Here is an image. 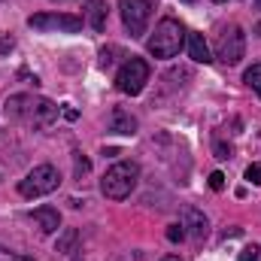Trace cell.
Here are the masks:
<instances>
[{"mask_svg":"<svg viewBox=\"0 0 261 261\" xmlns=\"http://www.w3.org/2000/svg\"><path fill=\"white\" fill-rule=\"evenodd\" d=\"M6 116L12 122H21L28 128H52L58 119V107L46 97H34V94H12L6 100Z\"/></svg>","mask_w":261,"mask_h":261,"instance_id":"obj_1","label":"cell"},{"mask_svg":"<svg viewBox=\"0 0 261 261\" xmlns=\"http://www.w3.org/2000/svg\"><path fill=\"white\" fill-rule=\"evenodd\" d=\"M182 43H186V28H182L176 18L167 15V18H161V21L155 24V34L149 37V55L167 61V58L179 55Z\"/></svg>","mask_w":261,"mask_h":261,"instance_id":"obj_2","label":"cell"},{"mask_svg":"<svg viewBox=\"0 0 261 261\" xmlns=\"http://www.w3.org/2000/svg\"><path fill=\"white\" fill-rule=\"evenodd\" d=\"M137 179H140V167L134 161H119V164H113L103 173L100 192H103V197H110V200H125L137 189Z\"/></svg>","mask_w":261,"mask_h":261,"instance_id":"obj_3","label":"cell"},{"mask_svg":"<svg viewBox=\"0 0 261 261\" xmlns=\"http://www.w3.org/2000/svg\"><path fill=\"white\" fill-rule=\"evenodd\" d=\"M58 186H61V173L52 164H40V167H34L18 182V195L21 197H43V195H52Z\"/></svg>","mask_w":261,"mask_h":261,"instance_id":"obj_4","label":"cell"},{"mask_svg":"<svg viewBox=\"0 0 261 261\" xmlns=\"http://www.w3.org/2000/svg\"><path fill=\"white\" fill-rule=\"evenodd\" d=\"M146 82H149V64L143 61V58H134L130 55L128 61L122 64V70L116 73V88L122 91V94H140L143 88H146Z\"/></svg>","mask_w":261,"mask_h":261,"instance_id":"obj_5","label":"cell"},{"mask_svg":"<svg viewBox=\"0 0 261 261\" xmlns=\"http://www.w3.org/2000/svg\"><path fill=\"white\" fill-rule=\"evenodd\" d=\"M243 52H246V34L237 28V24H228L222 34H219V40H216V58L222 61V64H240V58H243Z\"/></svg>","mask_w":261,"mask_h":261,"instance_id":"obj_6","label":"cell"},{"mask_svg":"<svg viewBox=\"0 0 261 261\" xmlns=\"http://www.w3.org/2000/svg\"><path fill=\"white\" fill-rule=\"evenodd\" d=\"M119 12H122V21H125L130 37H143L146 34L149 15H152V3L149 0H119Z\"/></svg>","mask_w":261,"mask_h":261,"instance_id":"obj_7","label":"cell"},{"mask_svg":"<svg viewBox=\"0 0 261 261\" xmlns=\"http://www.w3.org/2000/svg\"><path fill=\"white\" fill-rule=\"evenodd\" d=\"M28 24L34 31H64V34L82 31V18L79 15H67V12H40V15H31Z\"/></svg>","mask_w":261,"mask_h":261,"instance_id":"obj_8","label":"cell"},{"mask_svg":"<svg viewBox=\"0 0 261 261\" xmlns=\"http://www.w3.org/2000/svg\"><path fill=\"white\" fill-rule=\"evenodd\" d=\"M182 228H186V237H192V240H203L206 231H210V222H206V216H203L200 210L186 206V210H182Z\"/></svg>","mask_w":261,"mask_h":261,"instance_id":"obj_9","label":"cell"},{"mask_svg":"<svg viewBox=\"0 0 261 261\" xmlns=\"http://www.w3.org/2000/svg\"><path fill=\"white\" fill-rule=\"evenodd\" d=\"M31 222H34V228H37L40 234H55L58 225H61V216H58V210H52V206H37V210L31 213Z\"/></svg>","mask_w":261,"mask_h":261,"instance_id":"obj_10","label":"cell"},{"mask_svg":"<svg viewBox=\"0 0 261 261\" xmlns=\"http://www.w3.org/2000/svg\"><path fill=\"white\" fill-rule=\"evenodd\" d=\"M186 49H189V58L197 61V64L213 61V58H210V49H206V43H203V37H200L197 31H186Z\"/></svg>","mask_w":261,"mask_h":261,"instance_id":"obj_11","label":"cell"},{"mask_svg":"<svg viewBox=\"0 0 261 261\" xmlns=\"http://www.w3.org/2000/svg\"><path fill=\"white\" fill-rule=\"evenodd\" d=\"M110 130H113V134H125V137H134V134H137V119L130 116L128 110L116 107V110H113V119H110Z\"/></svg>","mask_w":261,"mask_h":261,"instance_id":"obj_12","label":"cell"},{"mask_svg":"<svg viewBox=\"0 0 261 261\" xmlns=\"http://www.w3.org/2000/svg\"><path fill=\"white\" fill-rule=\"evenodd\" d=\"M88 24L100 34L107 28V3L103 0H88Z\"/></svg>","mask_w":261,"mask_h":261,"instance_id":"obj_13","label":"cell"},{"mask_svg":"<svg viewBox=\"0 0 261 261\" xmlns=\"http://www.w3.org/2000/svg\"><path fill=\"white\" fill-rule=\"evenodd\" d=\"M243 82H246V85H249V88H252V91L261 97V64H252V67H249V70L243 73Z\"/></svg>","mask_w":261,"mask_h":261,"instance_id":"obj_14","label":"cell"},{"mask_svg":"<svg viewBox=\"0 0 261 261\" xmlns=\"http://www.w3.org/2000/svg\"><path fill=\"white\" fill-rule=\"evenodd\" d=\"M76 240H79L76 228H67V231H64V237L58 240V246H55V249H58V252H64V255H70V252H73V246H76Z\"/></svg>","mask_w":261,"mask_h":261,"instance_id":"obj_15","label":"cell"},{"mask_svg":"<svg viewBox=\"0 0 261 261\" xmlns=\"http://www.w3.org/2000/svg\"><path fill=\"white\" fill-rule=\"evenodd\" d=\"M73 167H76V179H82V176L91 170V161H88L82 152H73Z\"/></svg>","mask_w":261,"mask_h":261,"instance_id":"obj_16","label":"cell"},{"mask_svg":"<svg viewBox=\"0 0 261 261\" xmlns=\"http://www.w3.org/2000/svg\"><path fill=\"white\" fill-rule=\"evenodd\" d=\"M167 240H170V243H182V240H186V228H182V222L167 225Z\"/></svg>","mask_w":261,"mask_h":261,"instance_id":"obj_17","label":"cell"},{"mask_svg":"<svg viewBox=\"0 0 261 261\" xmlns=\"http://www.w3.org/2000/svg\"><path fill=\"white\" fill-rule=\"evenodd\" d=\"M246 179H249L252 186H261V164H249V170H246Z\"/></svg>","mask_w":261,"mask_h":261,"instance_id":"obj_18","label":"cell"},{"mask_svg":"<svg viewBox=\"0 0 261 261\" xmlns=\"http://www.w3.org/2000/svg\"><path fill=\"white\" fill-rule=\"evenodd\" d=\"M210 189H213V192H222V189H225V176H222L219 170L210 173Z\"/></svg>","mask_w":261,"mask_h":261,"instance_id":"obj_19","label":"cell"},{"mask_svg":"<svg viewBox=\"0 0 261 261\" xmlns=\"http://www.w3.org/2000/svg\"><path fill=\"white\" fill-rule=\"evenodd\" d=\"M216 158H222V161H228V158H231V146H225L222 140H216Z\"/></svg>","mask_w":261,"mask_h":261,"instance_id":"obj_20","label":"cell"},{"mask_svg":"<svg viewBox=\"0 0 261 261\" xmlns=\"http://www.w3.org/2000/svg\"><path fill=\"white\" fill-rule=\"evenodd\" d=\"M240 261H258V246H255V243L246 246V249L240 252Z\"/></svg>","mask_w":261,"mask_h":261,"instance_id":"obj_21","label":"cell"},{"mask_svg":"<svg viewBox=\"0 0 261 261\" xmlns=\"http://www.w3.org/2000/svg\"><path fill=\"white\" fill-rule=\"evenodd\" d=\"M0 261H34V258H24V255H18V252H6V249H0Z\"/></svg>","mask_w":261,"mask_h":261,"instance_id":"obj_22","label":"cell"},{"mask_svg":"<svg viewBox=\"0 0 261 261\" xmlns=\"http://www.w3.org/2000/svg\"><path fill=\"white\" fill-rule=\"evenodd\" d=\"M113 55H116V49H103V52H100V67H110V64H113V61H116Z\"/></svg>","mask_w":261,"mask_h":261,"instance_id":"obj_23","label":"cell"},{"mask_svg":"<svg viewBox=\"0 0 261 261\" xmlns=\"http://www.w3.org/2000/svg\"><path fill=\"white\" fill-rule=\"evenodd\" d=\"M12 49H15L12 37H3V40H0V55H6V52H12Z\"/></svg>","mask_w":261,"mask_h":261,"instance_id":"obj_24","label":"cell"},{"mask_svg":"<svg viewBox=\"0 0 261 261\" xmlns=\"http://www.w3.org/2000/svg\"><path fill=\"white\" fill-rule=\"evenodd\" d=\"M113 261H143V255L140 252H122V255H116Z\"/></svg>","mask_w":261,"mask_h":261,"instance_id":"obj_25","label":"cell"},{"mask_svg":"<svg viewBox=\"0 0 261 261\" xmlns=\"http://www.w3.org/2000/svg\"><path fill=\"white\" fill-rule=\"evenodd\" d=\"M161 261H179V258L176 255H167V258H161Z\"/></svg>","mask_w":261,"mask_h":261,"instance_id":"obj_26","label":"cell"},{"mask_svg":"<svg viewBox=\"0 0 261 261\" xmlns=\"http://www.w3.org/2000/svg\"><path fill=\"white\" fill-rule=\"evenodd\" d=\"M216 3H231V0H216Z\"/></svg>","mask_w":261,"mask_h":261,"instance_id":"obj_27","label":"cell"},{"mask_svg":"<svg viewBox=\"0 0 261 261\" xmlns=\"http://www.w3.org/2000/svg\"><path fill=\"white\" fill-rule=\"evenodd\" d=\"M182 3H195V0H182Z\"/></svg>","mask_w":261,"mask_h":261,"instance_id":"obj_28","label":"cell"},{"mask_svg":"<svg viewBox=\"0 0 261 261\" xmlns=\"http://www.w3.org/2000/svg\"><path fill=\"white\" fill-rule=\"evenodd\" d=\"M255 3H258V9H261V0H255Z\"/></svg>","mask_w":261,"mask_h":261,"instance_id":"obj_29","label":"cell"}]
</instances>
